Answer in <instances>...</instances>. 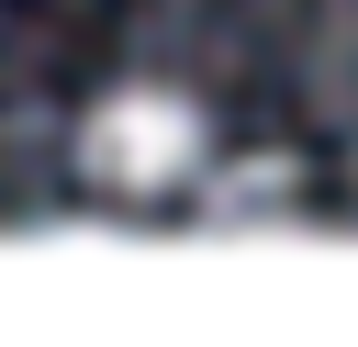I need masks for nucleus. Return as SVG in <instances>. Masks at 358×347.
I'll return each instance as SVG.
<instances>
[{
  "instance_id": "obj_1",
  "label": "nucleus",
  "mask_w": 358,
  "mask_h": 347,
  "mask_svg": "<svg viewBox=\"0 0 358 347\" xmlns=\"http://www.w3.org/2000/svg\"><path fill=\"white\" fill-rule=\"evenodd\" d=\"M78 179L90 190H112V201H168V190H190L201 179V157H213V112L179 90V78H112L90 112H78Z\"/></svg>"
},
{
  "instance_id": "obj_2",
  "label": "nucleus",
  "mask_w": 358,
  "mask_h": 347,
  "mask_svg": "<svg viewBox=\"0 0 358 347\" xmlns=\"http://www.w3.org/2000/svg\"><path fill=\"white\" fill-rule=\"evenodd\" d=\"M190 213L213 224V235H257V224H291L302 213V157H201V179H190Z\"/></svg>"
}]
</instances>
